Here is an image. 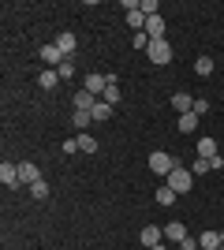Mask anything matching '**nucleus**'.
<instances>
[{
  "label": "nucleus",
  "mask_w": 224,
  "mask_h": 250,
  "mask_svg": "<svg viewBox=\"0 0 224 250\" xmlns=\"http://www.w3.org/2000/svg\"><path fill=\"white\" fill-rule=\"evenodd\" d=\"M176 165H180V161H176L172 153H164V149H153V153H149V172H153V176H164V179H168Z\"/></svg>",
  "instance_id": "1"
},
{
  "label": "nucleus",
  "mask_w": 224,
  "mask_h": 250,
  "mask_svg": "<svg viewBox=\"0 0 224 250\" xmlns=\"http://www.w3.org/2000/svg\"><path fill=\"white\" fill-rule=\"evenodd\" d=\"M168 187L176 190V194H187V190L194 187V172H191V168H183V165H176V168H172V176H168Z\"/></svg>",
  "instance_id": "2"
},
{
  "label": "nucleus",
  "mask_w": 224,
  "mask_h": 250,
  "mask_svg": "<svg viewBox=\"0 0 224 250\" xmlns=\"http://www.w3.org/2000/svg\"><path fill=\"white\" fill-rule=\"evenodd\" d=\"M146 56H149L153 63H172V45L164 42V38H157V42H149Z\"/></svg>",
  "instance_id": "3"
},
{
  "label": "nucleus",
  "mask_w": 224,
  "mask_h": 250,
  "mask_svg": "<svg viewBox=\"0 0 224 250\" xmlns=\"http://www.w3.org/2000/svg\"><path fill=\"white\" fill-rule=\"evenodd\" d=\"M82 90H90L94 97H105V90H108V75L90 71V75H86V83H82Z\"/></svg>",
  "instance_id": "4"
},
{
  "label": "nucleus",
  "mask_w": 224,
  "mask_h": 250,
  "mask_svg": "<svg viewBox=\"0 0 224 250\" xmlns=\"http://www.w3.org/2000/svg\"><path fill=\"white\" fill-rule=\"evenodd\" d=\"M101 101V97H94L90 90H79V94L71 97V104H75V112H94V104Z\"/></svg>",
  "instance_id": "5"
},
{
  "label": "nucleus",
  "mask_w": 224,
  "mask_h": 250,
  "mask_svg": "<svg viewBox=\"0 0 224 250\" xmlns=\"http://www.w3.org/2000/svg\"><path fill=\"white\" fill-rule=\"evenodd\" d=\"M41 60H45V63H49V67L56 71V67H60V63L67 60V56H64L60 49H56V42H49V45H41Z\"/></svg>",
  "instance_id": "6"
},
{
  "label": "nucleus",
  "mask_w": 224,
  "mask_h": 250,
  "mask_svg": "<svg viewBox=\"0 0 224 250\" xmlns=\"http://www.w3.org/2000/svg\"><path fill=\"white\" fill-rule=\"evenodd\" d=\"M41 179V172H38V165H30V161H19V183H26V187H34Z\"/></svg>",
  "instance_id": "7"
},
{
  "label": "nucleus",
  "mask_w": 224,
  "mask_h": 250,
  "mask_svg": "<svg viewBox=\"0 0 224 250\" xmlns=\"http://www.w3.org/2000/svg\"><path fill=\"white\" fill-rule=\"evenodd\" d=\"M0 179H4V187H19V165H15V161H4V165H0Z\"/></svg>",
  "instance_id": "8"
},
{
  "label": "nucleus",
  "mask_w": 224,
  "mask_h": 250,
  "mask_svg": "<svg viewBox=\"0 0 224 250\" xmlns=\"http://www.w3.org/2000/svg\"><path fill=\"white\" fill-rule=\"evenodd\" d=\"M164 239H172V243H183V239H187L183 220H168V224H164Z\"/></svg>",
  "instance_id": "9"
},
{
  "label": "nucleus",
  "mask_w": 224,
  "mask_h": 250,
  "mask_svg": "<svg viewBox=\"0 0 224 250\" xmlns=\"http://www.w3.org/2000/svg\"><path fill=\"white\" fill-rule=\"evenodd\" d=\"M139 239H142V247H149V250H153V247H161V239H164V231H157L153 224H146Z\"/></svg>",
  "instance_id": "10"
},
{
  "label": "nucleus",
  "mask_w": 224,
  "mask_h": 250,
  "mask_svg": "<svg viewBox=\"0 0 224 250\" xmlns=\"http://www.w3.org/2000/svg\"><path fill=\"white\" fill-rule=\"evenodd\" d=\"M172 108H176L180 116H187V112L194 108V97H191V94H183V90H180V94H172Z\"/></svg>",
  "instance_id": "11"
},
{
  "label": "nucleus",
  "mask_w": 224,
  "mask_h": 250,
  "mask_svg": "<svg viewBox=\"0 0 224 250\" xmlns=\"http://www.w3.org/2000/svg\"><path fill=\"white\" fill-rule=\"evenodd\" d=\"M75 45H79V42H75V34H71V30H64V34H60V38H56V49L64 52L67 60H71V52H75Z\"/></svg>",
  "instance_id": "12"
},
{
  "label": "nucleus",
  "mask_w": 224,
  "mask_h": 250,
  "mask_svg": "<svg viewBox=\"0 0 224 250\" xmlns=\"http://www.w3.org/2000/svg\"><path fill=\"white\" fill-rule=\"evenodd\" d=\"M112 112H116V108H112L108 101H97L90 116H94V124H105V120H112Z\"/></svg>",
  "instance_id": "13"
},
{
  "label": "nucleus",
  "mask_w": 224,
  "mask_h": 250,
  "mask_svg": "<svg viewBox=\"0 0 224 250\" xmlns=\"http://www.w3.org/2000/svg\"><path fill=\"white\" fill-rule=\"evenodd\" d=\"M198 247H202V250H217V247H221V231H213V228L202 231V235H198Z\"/></svg>",
  "instance_id": "14"
},
{
  "label": "nucleus",
  "mask_w": 224,
  "mask_h": 250,
  "mask_svg": "<svg viewBox=\"0 0 224 250\" xmlns=\"http://www.w3.org/2000/svg\"><path fill=\"white\" fill-rule=\"evenodd\" d=\"M101 101H108L112 108L120 104V83H116V75H108V90H105V97H101Z\"/></svg>",
  "instance_id": "15"
},
{
  "label": "nucleus",
  "mask_w": 224,
  "mask_h": 250,
  "mask_svg": "<svg viewBox=\"0 0 224 250\" xmlns=\"http://www.w3.org/2000/svg\"><path fill=\"white\" fill-rule=\"evenodd\" d=\"M198 157H217V138H209V135L198 138Z\"/></svg>",
  "instance_id": "16"
},
{
  "label": "nucleus",
  "mask_w": 224,
  "mask_h": 250,
  "mask_svg": "<svg viewBox=\"0 0 224 250\" xmlns=\"http://www.w3.org/2000/svg\"><path fill=\"white\" fill-rule=\"evenodd\" d=\"M194 75H198V79H209V75H213V60H209V56H198V60H194Z\"/></svg>",
  "instance_id": "17"
},
{
  "label": "nucleus",
  "mask_w": 224,
  "mask_h": 250,
  "mask_svg": "<svg viewBox=\"0 0 224 250\" xmlns=\"http://www.w3.org/2000/svg\"><path fill=\"white\" fill-rule=\"evenodd\" d=\"M56 83H60V75H56L53 67H49V71H41V75H38V86H41V90H56Z\"/></svg>",
  "instance_id": "18"
},
{
  "label": "nucleus",
  "mask_w": 224,
  "mask_h": 250,
  "mask_svg": "<svg viewBox=\"0 0 224 250\" xmlns=\"http://www.w3.org/2000/svg\"><path fill=\"white\" fill-rule=\"evenodd\" d=\"M198 120H202V116H194V112H187V116H180V124H176V127H180L183 135H187V131H198Z\"/></svg>",
  "instance_id": "19"
},
{
  "label": "nucleus",
  "mask_w": 224,
  "mask_h": 250,
  "mask_svg": "<svg viewBox=\"0 0 224 250\" xmlns=\"http://www.w3.org/2000/svg\"><path fill=\"white\" fill-rule=\"evenodd\" d=\"M172 202H176V190H172L168 183H164V187H157V206H164V209H168Z\"/></svg>",
  "instance_id": "20"
},
{
  "label": "nucleus",
  "mask_w": 224,
  "mask_h": 250,
  "mask_svg": "<svg viewBox=\"0 0 224 250\" xmlns=\"http://www.w3.org/2000/svg\"><path fill=\"white\" fill-rule=\"evenodd\" d=\"M79 149H82V153H97V142H94V135H79Z\"/></svg>",
  "instance_id": "21"
},
{
  "label": "nucleus",
  "mask_w": 224,
  "mask_h": 250,
  "mask_svg": "<svg viewBox=\"0 0 224 250\" xmlns=\"http://www.w3.org/2000/svg\"><path fill=\"white\" fill-rule=\"evenodd\" d=\"M191 172H194V179H198V176H205V172H213V168H209V157H198V161L191 165Z\"/></svg>",
  "instance_id": "22"
},
{
  "label": "nucleus",
  "mask_w": 224,
  "mask_h": 250,
  "mask_svg": "<svg viewBox=\"0 0 224 250\" xmlns=\"http://www.w3.org/2000/svg\"><path fill=\"white\" fill-rule=\"evenodd\" d=\"M30 194H34L38 202H45V198H49V183H45V179H38V183L30 187Z\"/></svg>",
  "instance_id": "23"
},
{
  "label": "nucleus",
  "mask_w": 224,
  "mask_h": 250,
  "mask_svg": "<svg viewBox=\"0 0 224 250\" xmlns=\"http://www.w3.org/2000/svg\"><path fill=\"white\" fill-rule=\"evenodd\" d=\"M90 124H94V116H90V112H75V131H86Z\"/></svg>",
  "instance_id": "24"
},
{
  "label": "nucleus",
  "mask_w": 224,
  "mask_h": 250,
  "mask_svg": "<svg viewBox=\"0 0 224 250\" xmlns=\"http://www.w3.org/2000/svg\"><path fill=\"white\" fill-rule=\"evenodd\" d=\"M142 15H146V19L149 15H161V4L157 0H142Z\"/></svg>",
  "instance_id": "25"
},
{
  "label": "nucleus",
  "mask_w": 224,
  "mask_h": 250,
  "mask_svg": "<svg viewBox=\"0 0 224 250\" xmlns=\"http://www.w3.org/2000/svg\"><path fill=\"white\" fill-rule=\"evenodd\" d=\"M131 45H135V49H149V34L142 30V34H131Z\"/></svg>",
  "instance_id": "26"
},
{
  "label": "nucleus",
  "mask_w": 224,
  "mask_h": 250,
  "mask_svg": "<svg viewBox=\"0 0 224 250\" xmlns=\"http://www.w3.org/2000/svg\"><path fill=\"white\" fill-rule=\"evenodd\" d=\"M56 75H60V79H71V75H75V63H71V60H64L60 67H56Z\"/></svg>",
  "instance_id": "27"
},
{
  "label": "nucleus",
  "mask_w": 224,
  "mask_h": 250,
  "mask_svg": "<svg viewBox=\"0 0 224 250\" xmlns=\"http://www.w3.org/2000/svg\"><path fill=\"white\" fill-rule=\"evenodd\" d=\"M191 112H194V116H205V112H209V101H202V97H194V108H191Z\"/></svg>",
  "instance_id": "28"
},
{
  "label": "nucleus",
  "mask_w": 224,
  "mask_h": 250,
  "mask_svg": "<svg viewBox=\"0 0 224 250\" xmlns=\"http://www.w3.org/2000/svg\"><path fill=\"white\" fill-rule=\"evenodd\" d=\"M64 153L71 157V153H82V149H79V138H64Z\"/></svg>",
  "instance_id": "29"
},
{
  "label": "nucleus",
  "mask_w": 224,
  "mask_h": 250,
  "mask_svg": "<svg viewBox=\"0 0 224 250\" xmlns=\"http://www.w3.org/2000/svg\"><path fill=\"white\" fill-rule=\"evenodd\" d=\"M180 250H198V239H191V235H187V239L180 243Z\"/></svg>",
  "instance_id": "30"
},
{
  "label": "nucleus",
  "mask_w": 224,
  "mask_h": 250,
  "mask_svg": "<svg viewBox=\"0 0 224 250\" xmlns=\"http://www.w3.org/2000/svg\"><path fill=\"white\" fill-rule=\"evenodd\" d=\"M221 247H224V231H221Z\"/></svg>",
  "instance_id": "31"
},
{
  "label": "nucleus",
  "mask_w": 224,
  "mask_h": 250,
  "mask_svg": "<svg viewBox=\"0 0 224 250\" xmlns=\"http://www.w3.org/2000/svg\"><path fill=\"white\" fill-rule=\"evenodd\" d=\"M217 250H224V247H217Z\"/></svg>",
  "instance_id": "32"
}]
</instances>
